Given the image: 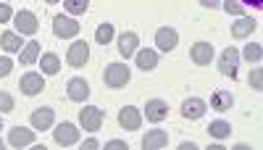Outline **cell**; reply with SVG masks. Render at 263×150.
I'll return each instance as SVG.
<instances>
[{
	"mask_svg": "<svg viewBox=\"0 0 263 150\" xmlns=\"http://www.w3.org/2000/svg\"><path fill=\"white\" fill-rule=\"evenodd\" d=\"M103 119H105V114H103V108H98V105H87V108L79 111V124L87 132H98L103 126Z\"/></svg>",
	"mask_w": 263,
	"mask_h": 150,
	"instance_id": "6da1fadb",
	"label": "cell"
},
{
	"mask_svg": "<svg viewBox=\"0 0 263 150\" xmlns=\"http://www.w3.org/2000/svg\"><path fill=\"white\" fill-rule=\"evenodd\" d=\"M79 29H82V24H79L77 18H71V16H55V18H53V32H55V37H61V40L77 37Z\"/></svg>",
	"mask_w": 263,
	"mask_h": 150,
	"instance_id": "7a4b0ae2",
	"label": "cell"
},
{
	"mask_svg": "<svg viewBox=\"0 0 263 150\" xmlns=\"http://www.w3.org/2000/svg\"><path fill=\"white\" fill-rule=\"evenodd\" d=\"M129 66L126 63H111V66L105 69V74H103V79H105V84L108 87H124V84L129 82Z\"/></svg>",
	"mask_w": 263,
	"mask_h": 150,
	"instance_id": "3957f363",
	"label": "cell"
},
{
	"mask_svg": "<svg viewBox=\"0 0 263 150\" xmlns=\"http://www.w3.org/2000/svg\"><path fill=\"white\" fill-rule=\"evenodd\" d=\"M87 58H90V45H87L84 40H77L74 45H69V53H66V61H69V66L79 69L87 63Z\"/></svg>",
	"mask_w": 263,
	"mask_h": 150,
	"instance_id": "277c9868",
	"label": "cell"
},
{
	"mask_svg": "<svg viewBox=\"0 0 263 150\" xmlns=\"http://www.w3.org/2000/svg\"><path fill=\"white\" fill-rule=\"evenodd\" d=\"M18 87H21L24 95H40L42 87H45V79H42V74H37V71H27L24 77H21Z\"/></svg>",
	"mask_w": 263,
	"mask_h": 150,
	"instance_id": "5b68a950",
	"label": "cell"
},
{
	"mask_svg": "<svg viewBox=\"0 0 263 150\" xmlns=\"http://www.w3.org/2000/svg\"><path fill=\"white\" fill-rule=\"evenodd\" d=\"M53 137H55L58 145H74L79 140V129H77L71 121H63V124H58L55 129H53Z\"/></svg>",
	"mask_w": 263,
	"mask_h": 150,
	"instance_id": "8992f818",
	"label": "cell"
},
{
	"mask_svg": "<svg viewBox=\"0 0 263 150\" xmlns=\"http://www.w3.org/2000/svg\"><path fill=\"white\" fill-rule=\"evenodd\" d=\"M237 63H239V53H237V48L232 45V48H227L224 53H221V58H218V69H221V74H227V77H237Z\"/></svg>",
	"mask_w": 263,
	"mask_h": 150,
	"instance_id": "52a82bcc",
	"label": "cell"
},
{
	"mask_svg": "<svg viewBox=\"0 0 263 150\" xmlns=\"http://www.w3.org/2000/svg\"><path fill=\"white\" fill-rule=\"evenodd\" d=\"M145 116H147V121H153V124L163 121V119L168 116V103H166V100H161V98L147 100V105H145Z\"/></svg>",
	"mask_w": 263,
	"mask_h": 150,
	"instance_id": "ba28073f",
	"label": "cell"
},
{
	"mask_svg": "<svg viewBox=\"0 0 263 150\" xmlns=\"http://www.w3.org/2000/svg\"><path fill=\"white\" fill-rule=\"evenodd\" d=\"M16 21V32L18 34H37V16L32 11H18L13 16Z\"/></svg>",
	"mask_w": 263,
	"mask_h": 150,
	"instance_id": "9c48e42d",
	"label": "cell"
},
{
	"mask_svg": "<svg viewBox=\"0 0 263 150\" xmlns=\"http://www.w3.org/2000/svg\"><path fill=\"white\" fill-rule=\"evenodd\" d=\"M190 58H192V63H197V66H208V63L213 61V45L211 42H195L192 50H190Z\"/></svg>",
	"mask_w": 263,
	"mask_h": 150,
	"instance_id": "30bf717a",
	"label": "cell"
},
{
	"mask_svg": "<svg viewBox=\"0 0 263 150\" xmlns=\"http://www.w3.org/2000/svg\"><path fill=\"white\" fill-rule=\"evenodd\" d=\"M177 42H179L177 29H171V27H161V29L156 32V45H158L163 53L174 50V48H177Z\"/></svg>",
	"mask_w": 263,
	"mask_h": 150,
	"instance_id": "8fae6325",
	"label": "cell"
},
{
	"mask_svg": "<svg viewBox=\"0 0 263 150\" xmlns=\"http://www.w3.org/2000/svg\"><path fill=\"white\" fill-rule=\"evenodd\" d=\"M66 92H69V100L84 103L87 98H90V84H87L84 79H79V77H74V79H69V87H66Z\"/></svg>",
	"mask_w": 263,
	"mask_h": 150,
	"instance_id": "7c38bea8",
	"label": "cell"
},
{
	"mask_svg": "<svg viewBox=\"0 0 263 150\" xmlns=\"http://www.w3.org/2000/svg\"><path fill=\"white\" fill-rule=\"evenodd\" d=\"M119 124H121V129H129V132H135L140 129V124H142V116L137 108H132V105H126V108L119 111Z\"/></svg>",
	"mask_w": 263,
	"mask_h": 150,
	"instance_id": "4fadbf2b",
	"label": "cell"
},
{
	"mask_svg": "<svg viewBox=\"0 0 263 150\" xmlns=\"http://www.w3.org/2000/svg\"><path fill=\"white\" fill-rule=\"evenodd\" d=\"M255 29H258V21H255V18L239 16L237 24H232V37H234V40H245V37H250Z\"/></svg>",
	"mask_w": 263,
	"mask_h": 150,
	"instance_id": "5bb4252c",
	"label": "cell"
},
{
	"mask_svg": "<svg viewBox=\"0 0 263 150\" xmlns=\"http://www.w3.org/2000/svg\"><path fill=\"white\" fill-rule=\"evenodd\" d=\"M205 114V100L203 98H187L182 103V116L184 119H200Z\"/></svg>",
	"mask_w": 263,
	"mask_h": 150,
	"instance_id": "9a60e30c",
	"label": "cell"
},
{
	"mask_svg": "<svg viewBox=\"0 0 263 150\" xmlns=\"http://www.w3.org/2000/svg\"><path fill=\"white\" fill-rule=\"evenodd\" d=\"M53 119H55L53 108H37V111H32L29 121H32V129H50Z\"/></svg>",
	"mask_w": 263,
	"mask_h": 150,
	"instance_id": "2e32d148",
	"label": "cell"
},
{
	"mask_svg": "<svg viewBox=\"0 0 263 150\" xmlns=\"http://www.w3.org/2000/svg\"><path fill=\"white\" fill-rule=\"evenodd\" d=\"M166 145H168V135L163 129H150L142 137V147L145 150H158V147H166Z\"/></svg>",
	"mask_w": 263,
	"mask_h": 150,
	"instance_id": "e0dca14e",
	"label": "cell"
},
{
	"mask_svg": "<svg viewBox=\"0 0 263 150\" xmlns=\"http://www.w3.org/2000/svg\"><path fill=\"white\" fill-rule=\"evenodd\" d=\"M137 45H140V37H137L135 32H124V34L119 37V53H121L124 58L135 55V53H137Z\"/></svg>",
	"mask_w": 263,
	"mask_h": 150,
	"instance_id": "ac0fdd59",
	"label": "cell"
},
{
	"mask_svg": "<svg viewBox=\"0 0 263 150\" xmlns=\"http://www.w3.org/2000/svg\"><path fill=\"white\" fill-rule=\"evenodd\" d=\"M8 142L13 147H27V145L34 142V132L24 129V126H16V129H11V135H8Z\"/></svg>",
	"mask_w": 263,
	"mask_h": 150,
	"instance_id": "d6986e66",
	"label": "cell"
},
{
	"mask_svg": "<svg viewBox=\"0 0 263 150\" xmlns=\"http://www.w3.org/2000/svg\"><path fill=\"white\" fill-rule=\"evenodd\" d=\"M232 105H234V98L227 90H216L211 95V108H216V111H229Z\"/></svg>",
	"mask_w": 263,
	"mask_h": 150,
	"instance_id": "ffe728a7",
	"label": "cell"
},
{
	"mask_svg": "<svg viewBox=\"0 0 263 150\" xmlns=\"http://www.w3.org/2000/svg\"><path fill=\"white\" fill-rule=\"evenodd\" d=\"M21 37L16 34V32H3L0 34V48H3L6 53H21Z\"/></svg>",
	"mask_w": 263,
	"mask_h": 150,
	"instance_id": "44dd1931",
	"label": "cell"
},
{
	"mask_svg": "<svg viewBox=\"0 0 263 150\" xmlns=\"http://www.w3.org/2000/svg\"><path fill=\"white\" fill-rule=\"evenodd\" d=\"M137 66L142 69V71H153L158 66V53L156 50H137Z\"/></svg>",
	"mask_w": 263,
	"mask_h": 150,
	"instance_id": "7402d4cb",
	"label": "cell"
},
{
	"mask_svg": "<svg viewBox=\"0 0 263 150\" xmlns=\"http://www.w3.org/2000/svg\"><path fill=\"white\" fill-rule=\"evenodd\" d=\"M40 66H42V74H58L61 71V58L55 55V53H42V58H40Z\"/></svg>",
	"mask_w": 263,
	"mask_h": 150,
	"instance_id": "603a6c76",
	"label": "cell"
},
{
	"mask_svg": "<svg viewBox=\"0 0 263 150\" xmlns=\"http://www.w3.org/2000/svg\"><path fill=\"white\" fill-rule=\"evenodd\" d=\"M37 58H40V42L32 40V42L24 45V50H21V63H24V66H32Z\"/></svg>",
	"mask_w": 263,
	"mask_h": 150,
	"instance_id": "cb8c5ba5",
	"label": "cell"
},
{
	"mask_svg": "<svg viewBox=\"0 0 263 150\" xmlns=\"http://www.w3.org/2000/svg\"><path fill=\"white\" fill-rule=\"evenodd\" d=\"M208 135L211 137H216V140H224V137H229L232 135V124L229 121H211V126H208Z\"/></svg>",
	"mask_w": 263,
	"mask_h": 150,
	"instance_id": "d4e9b609",
	"label": "cell"
},
{
	"mask_svg": "<svg viewBox=\"0 0 263 150\" xmlns=\"http://www.w3.org/2000/svg\"><path fill=\"white\" fill-rule=\"evenodd\" d=\"M95 40H98V45H108V42L114 40V24L103 21V24L95 29Z\"/></svg>",
	"mask_w": 263,
	"mask_h": 150,
	"instance_id": "484cf974",
	"label": "cell"
},
{
	"mask_svg": "<svg viewBox=\"0 0 263 150\" xmlns=\"http://www.w3.org/2000/svg\"><path fill=\"white\" fill-rule=\"evenodd\" d=\"M63 6L71 16H82V13H87V8H90V0H63Z\"/></svg>",
	"mask_w": 263,
	"mask_h": 150,
	"instance_id": "4316f807",
	"label": "cell"
},
{
	"mask_svg": "<svg viewBox=\"0 0 263 150\" xmlns=\"http://www.w3.org/2000/svg\"><path fill=\"white\" fill-rule=\"evenodd\" d=\"M250 63H258L260 61V55H263V48L258 45V42H250V45H245V53H242Z\"/></svg>",
	"mask_w": 263,
	"mask_h": 150,
	"instance_id": "83f0119b",
	"label": "cell"
},
{
	"mask_svg": "<svg viewBox=\"0 0 263 150\" xmlns=\"http://www.w3.org/2000/svg\"><path fill=\"white\" fill-rule=\"evenodd\" d=\"M224 11L232 13V16H242V13H245V8H242V3H239V0H224Z\"/></svg>",
	"mask_w": 263,
	"mask_h": 150,
	"instance_id": "f1b7e54d",
	"label": "cell"
},
{
	"mask_svg": "<svg viewBox=\"0 0 263 150\" xmlns=\"http://www.w3.org/2000/svg\"><path fill=\"white\" fill-rule=\"evenodd\" d=\"M250 87H253V90H260V87H263V69H260V66H255L253 74H250Z\"/></svg>",
	"mask_w": 263,
	"mask_h": 150,
	"instance_id": "f546056e",
	"label": "cell"
},
{
	"mask_svg": "<svg viewBox=\"0 0 263 150\" xmlns=\"http://www.w3.org/2000/svg\"><path fill=\"white\" fill-rule=\"evenodd\" d=\"M13 111V98L8 92H0V114H8Z\"/></svg>",
	"mask_w": 263,
	"mask_h": 150,
	"instance_id": "4dcf8cb0",
	"label": "cell"
},
{
	"mask_svg": "<svg viewBox=\"0 0 263 150\" xmlns=\"http://www.w3.org/2000/svg\"><path fill=\"white\" fill-rule=\"evenodd\" d=\"M105 150H129V145L124 140H108L105 142Z\"/></svg>",
	"mask_w": 263,
	"mask_h": 150,
	"instance_id": "1f68e13d",
	"label": "cell"
},
{
	"mask_svg": "<svg viewBox=\"0 0 263 150\" xmlns=\"http://www.w3.org/2000/svg\"><path fill=\"white\" fill-rule=\"evenodd\" d=\"M11 69H13L11 58H0V77H8V74H11Z\"/></svg>",
	"mask_w": 263,
	"mask_h": 150,
	"instance_id": "d6a6232c",
	"label": "cell"
},
{
	"mask_svg": "<svg viewBox=\"0 0 263 150\" xmlns=\"http://www.w3.org/2000/svg\"><path fill=\"white\" fill-rule=\"evenodd\" d=\"M6 21H11V6L0 3V24H6Z\"/></svg>",
	"mask_w": 263,
	"mask_h": 150,
	"instance_id": "836d02e7",
	"label": "cell"
},
{
	"mask_svg": "<svg viewBox=\"0 0 263 150\" xmlns=\"http://www.w3.org/2000/svg\"><path fill=\"white\" fill-rule=\"evenodd\" d=\"M100 147V142L95 140V137H90V140H84V145H82V150H98Z\"/></svg>",
	"mask_w": 263,
	"mask_h": 150,
	"instance_id": "e575fe53",
	"label": "cell"
},
{
	"mask_svg": "<svg viewBox=\"0 0 263 150\" xmlns=\"http://www.w3.org/2000/svg\"><path fill=\"white\" fill-rule=\"evenodd\" d=\"M200 3H203L205 8H213V6H218V3H221V0H200Z\"/></svg>",
	"mask_w": 263,
	"mask_h": 150,
	"instance_id": "d590c367",
	"label": "cell"
},
{
	"mask_svg": "<svg viewBox=\"0 0 263 150\" xmlns=\"http://www.w3.org/2000/svg\"><path fill=\"white\" fill-rule=\"evenodd\" d=\"M239 3H242V6H255V8H258L260 0H239Z\"/></svg>",
	"mask_w": 263,
	"mask_h": 150,
	"instance_id": "8d00e7d4",
	"label": "cell"
},
{
	"mask_svg": "<svg viewBox=\"0 0 263 150\" xmlns=\"http://www.w3.org/2000/svg\"><path fill=\"white\" fill-rule=\"evenodd\" d=\"M182 150H195V142H182Z\"/></svg>",
	"mask_w": 263,
	"mask_h": 150,
	"instance_id": "74e56055",
	"label": "cell"
},
{
	"mask_svg": "<svg viewBox=\"0 0 263 150\" xmlns=\"http://www.w3.org/2000/svg\"><path fill=\"white\" fill-rule=\"evenodd\" d=\"M45 3H58V0H45Z\"/></svg>",
	"mask_w": 263,
	"mask_h": 150,
	"instance_id": "f35d334b",
	"label": "cell"
},
{
	"mask_svg": "<svg viewBox=\"0 0 263 150\" xmlns=\"http://www.w3.org/2000/svg\"><path fill=\"white\" fill-rule=\"evenodd\" d=\"M0 150H3V140H0Z\"/></svg>",
	"mask_w": 263,
	"mask_h": 150,
	"instance_id": "ab89813d",
	"label": "cell"
},
{
	"mask_svg": "<svg viewBox=\"0 0 263 150\" xmlns=\"http://www.w3.org/2000/svg\"><path fill=\"white\" fill-rule=\"evenodd\" d=\"M0 129H3V121H0Z\"/></svg>",
	"mask_w": 263,
	"mask_h": 150,
	"instance_id": "60d3db41",
	"label": "cell"
}]
</instances>
